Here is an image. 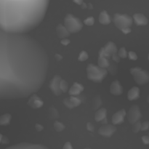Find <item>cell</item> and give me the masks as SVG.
<instances>
[{
    "label": "cell",
    "mask_w": 149,
    "mask_h": 149,
    "mask_svg": "<svg viewBox=\"0 0 149 149\" xmlns=\"http://www.w3.org/2000/svg\"><path fill=\"white\" fill-rule=\"evenodd\" d=\"M48 67V55L38 41L0 29V100L36 93L45 83Z\"/></svg>",
    "instance_id": "1"
},
{
    "label": "cell",
    "mask_w": 149,
    "mask_h": 149,
    "mask_svg": "<svg viewBox=\"0 0 149 149\" xmlns=\"http://www.w3.org/2000/svg\"><path fill=\"white\" fill-rule=\"evenodd\" d=\"M49 0H0V29L27 34L43 20Z\"/></svg>",
    "instance_id": "2"
},
{
    "label": "cell",
    "mask_w": 149,
    "mask_h": 149,
    "mask_svg": "<svg viewBox=\"0 0 149 149\" xmlns=\"http://www.w3.org/2000/svg\"><path fill=\"white\" fill-rule=\"evenodd\" d=\"M87 79L95 83H100L107 77L108 71L106 68H101L98 65L90 63L86 68Z\"/></svg>",
    "instance_id": "3"
},
{
    "label": "cell",
    "mask_w": 149,
    "mask_h": 149,
    "mask_svg": "<svg viewBox=\"0 0 149 149\" xmlns=\"http://www.w3.org/2000/svg\"><path fill=\"white\" fill-rule=\"evenodd\" d=\"M63 25L70 33H78L83 28V23L81 20L73 14H67L65 15Z\"/></svg>",
    "instance_id": "4"
},
{
    "label": "cell",
    "mask_w": 149,
    "mask_h": 149,
    "mask_svg": "<svg viewBox=\"0 0 149 149\" xmlns=\"http://www.w3.org/2000/svg\"><path fill=\"white\" fill-rule=\"evenodd\" d=\"M113 21L116 27L122 31L125 29L130 28L133 23V19L127 14L116 13L113 17Z\"/></svg>",
    "instance_id": "5"
},
{
    "label": "cell",
    "mask_w": 149,
    "mask_h": 149,
    "mask_svg": "<svg viewBox=\"0 0 149 149\" xmlns=\"http://www.w3.org/2000/svg\"><path fill=\"white\" fill-rule=\"evenodd\" d=\"M117 52L116 45L113 42H109L103 47L100 48L98 52V56H104L110 58Z\"/></svg>",
    "instance_id": "6"
},
{
    "label": "cell",
    "mask_w": 149,
    "mask_h": 149,
    "mask_svg": "<svg viewBox=\"0 0 149 149\" xmlns=\"http://www.w3.org/2000/svg\"><path fill=\"white\" fill-rule=\"evenodd\" d=\"M130 73L137 84H143L147 81L148 76L146 75L145 71H143L141 68H138V67L132 68L130 69Z\"/></svg>",
    "instance_id": "7"
},
{
    "label": "cell",
    "mask_w": 149,
    "mask_h": 149,
    "mask_svg": "<svg viewBox=\"0 0 149 149\" xmlns=\"http://www.w3.org/2000/svg\"><path fill=\"white\" fill-rule=\"evenodd\" d=\"M127 120L130 124L133 125V124L139 122V119L141 118L140 109L137 106H132L127 113Z\"/></svg>",
    "instance_id": "8"
},
{
    "label": "cell",
    "mask_w": 149,
    "mask_h": 149,
    "mask_svg": "<svg viewBox=\"0 0 149 149\" xmlns=\"http://www.w3.org/2000/svg\"><path fill=\"white\" fill-rule=\"evenodd\" d=\"M62 79H63L59 75H55L49 81V89L55 95L59 96L62 94V91L60 87V84H61V81Z\"/></svg>",
    "instance_id": "9"
},
{
    "label": "cell",
    "mask_w": 149,
    "mask_h": 149,
    "mask_svg": "<svg viewBox=\"0 0 149 149\" xmlns=\"http://www.w3.org/2000/svg\"><path fill=\"white\" fill-rule=\"evenodd\" d=\"M5 149H49L42 144L30 143H21L11 146Z\"/></svg>",
    "instance_id": "10"
},
{
    "label": "cell",
    "mask_w": 149,
    "mask_h": 149,
    "mask_svg": "<svg viewBox=\"0 0 149 149\" xmlns=\"http://www.w3.org/2000/svg\"><path fill=\"white\" fill-rule=\"evenodd\" d=\"M116 127L115 125L106 124V125L100 127V129L98 130V133L101 136L106 137V138H110L116 132Z\"/></svg>",
    "instance_id": "11"
},
{
    "label": "cell",
    "mask_w": 149,
    "mask_h": 149,
    "mask_svg": "<svg viewBox=\"0 0 149 149\" xmlns=\"http://www.w3.org/2000/svg\"><path fill=\"white\" fill-rule=\"evenodd\" d=\"M28 104H29V106L31 109H40V108H42L43 106L44 101L42 100V98L40 97H39L36 93H34V94L31 95L29 97Z\"/></svg>",
    "instance_id": "12"
},
{
    "label": "cell",
    "mask_w": 149,
    "mask_h": 149,
    "mask_svg": "<svg viewBox=\"0 0 149 149\" xmlns=\"http://www.w3.org/2000/svg\"><path fill=\"white\" fill-rule=\"evenodd\" d=\"M63 103L65 105V107L69 109H72L79 106L81 103V100L77 96H70V97L64 99Z\"/></svg>",
    "instance_id": "13"
},
{
    "label": "cell",
    "mask_w": 149,
    "mask_h": 149,
    "mask_svg": "<svg viewBox=\"0 0 149 149\" xmlns=\"http://www.w3.org/2000/svg\"><path fill=\"white\" fill-rule=\"evenodd\" d=\"M127 116V112L124 109H121V110L118 111L117 112L114 113L112 116V124L113 125H121L122 123H123L124 121H125V116Z\"/></svg>",
    "instance_id": "14"
},
{
    "label": "cell",
    "mask_w": 149,
    "mask_h": 149,
    "mask_svg": "<svg viewBox=\"0 0 149 149\" xmlns=\"http://www.w3.org/2000/svg\"><path fill=\"white\" fill-rule=\"evenodd\" d=\"M123 87L119 82V80H114L113 82L111 83L110 87V93L112 95L116 96H119L123 93Z\"/></svg>",
    "instance_id": "15"
},
{
    "label": "cell",
    "mask_w": 149,
    "mask_h": 149,
    "mask_svg": "<svg viewBox=\"0 0 149 149\" xmlns=\"http://www.w3.org/2000/svg\"><path fill=\"white\" fill-rule=\"evenodd\" d=\"M84 87L79 82H74L73 85L68 90V93L71 96H78L81 93H82Z\"/></svg>",
    "instance_id": "16"
},
{
    "label": "cell",
    "mask_w": 149,
    "mask_h": 149,
    "mask_svg": "<svg viewBox=\"0 0 149 149\" xmlns=\"http://www.w3.org/2000/svg\"><path fill=\"white\" fill-rule=\"evenodd\" d=\"M106 116H107V110L105 108H101L96 111L95 114V120L97 122H104L106 123L107 122V119H106Z\"/></svg>",
    "instance_id": "17"
},
{
    "label": "cell",
    "mask_w": 149,
    "mask_h": 149,
    "mask_svg": "<svg viewBox=\"0 0 149 149\" xmlns=\"http://www.w3.org/2000/svg\"><path fill=\"white\" fill-rule=\"evenodd\" d=\"M56 33L60 39H66L70 36V32L67 30L66 28L64 26L63 24H58L56 27Z\"/></svg>",
    "instance_id": "18"
},
{
    "label": "cell",
    "mask_w": 149,
    "mask_h": 149,
    "mask_svg": "<svg viewBox=\"0 0 149 149\" xmlns=\"http://www.w3.org/2000/svg\"><path fill=\"white\" fill-rule=\"evenodd\" d=\"M98 20L100 24L102 25H109L111 22V18L110 15L109 14L106 10H103L100 12L98 17Z\"/></svg>",
    "instance_id": "19"
},
{
    "label": "cell",
    "mask_w": 149,
    "mask_h": 149,
    "mask_svg": "<svg viewBox=\"0 0 149 149\" xmlns=\"http://www.w3.org/2000/svg\"><path fill=\"white\" fill-rule=\"evenodd\" d=\"M132 19H133V21L135 22V24L138 25V26H144L148 23V20L146 17V16L141 13H135L132 17Z\"/></svg>",
    "instance_id": "20"
},
{
    "label": "cell",
    "mask_w": 149,
    "mask_h": 149,
    "mask_svg": "<svg viewBox=\"0 0 149 149\" xmlns=\"http://www.w3.org/2000/svg\"><path fill=\"white\" fill-rule=\"evenodd\" d=\"M140 95V90L137 87H133L127 93V98L130 101L137 100Z\"/></svg>",
    "instance_id": "21"
},
{
    "label": "cell",
    "mask_w": 149,
    "mask_h": 149,
    "mask_svg": "<svg viewBox=\"0 0 149 149\" xmlns=\"http://www.w3.org/2000/svg\"><path fill=\"white\" fill-rule=\"evenodd\" d=\"M97 65L103 68H107L110 66V58L104 56H98Z\"/></svg>",
    "instance_id": "22"
},
{
    "label": "cell",
    "mask_w": 149,
    "mask_h": 149,
    "mask_svg": "<svg viewBox=\"0 0 149 149\" xmlns=\"http://www.w3.org/2000/svg\"><path fill=\"white\" fill-rule=\"evenodd\" d=\"M53 127L55 130L58 132H62V131H63L65 128L63 123H62V122H58V121H55V122H54Z\"/></svg>",
    "instance_id": "23"
},
{
    "label": "cell",
    "mask_w": 149,
    "mask_h": 149,
    "mask_svg": "<svg viewBox=\"0 0 149 149\" xmlns=\"http://www.w3.org/2000/svg\"><path fill=\"white\" fill-rule=\"evenodd\" d=\"M11 119V116L10 114H4L1 116L0 118V125H7L10 123V121Z\"/></svg>",
    "instance_id": "24"
},
{
    "label": "cell",
    "mask_w": 149,
    "mask_h": 149,
    "mask_svg": "<svg viewBox=\"0 0 149 149\" xmlns=\"http://www.w3.org/2000/svg\"><path fill=\"white\" fill-rule=\"evenodd\" d=\"M49 116L52 119H55L59 117V113L56 109L54 107H50V109H49Z\"/></svg>",
    "instance_id": "25"
},
{
    "label": "cell",
    "mask_w": 149,
    "mask_h": 149,
    "mask_svg": "<svg viewBox=\"0 0 149 149\" xmlns=\"http://www.w3.org/2000/svg\"><path fill=\"white\" fill-rule=\"evenodd\" d=\"M60 87L62 91V93H66L69 90V87H68V84L65 80L62 79L61 81V84H60Z\"/></svg>",
    "instance_id": "26"
},
{
    "label": "cell",
    "mask_w": 149,
    "mask_h": 149,
    "mask_svg": "<svg viewBox=\"0 0 149 149\" xmlns=\"http://www.w3.org/2000/svg\"><path fill=\"white\" fill-rule=\"evenodd\" d=\"M101 103H102V101H101V99H100V96H97V97H96L93 100V109H99V108H100Z\"/></svg>",
    "instance_id": "27"
},
{
    "label": "cell",
    "mask_w": 149,
    "mask_h": 149,
    "mask_svg": "<svg viewBox=\"0 0 149 149\" xmlns=\"http://www.w3.org/2000/svg\"><path fill=\"white\" fill-rule=\"evenodd\" d=\"M118 55L120 58H126L128 56V52L125 47H122L118 51Z\"/></svg>",
    "instance_id": "28"
},
{
    "label": "cell",
    "mask_w": 149,
    "mask_h": 149,
    "mask_svg": "<svg viewBox=\"0 0 149 149\" xmlns=\"http://www.w3.org/2000/svg\"><path fill=\"white\" fill-rule=\"evenodd\" d=\"M88 54H87V52H85V51H81V52L79 53V57H78V60L79 61H81V62H83V61H87V59H88Z\"/></svg>",
    "instance_id": "29"
},
{
    "label": "cell",
    "mask_w": 149,
    "mask_h": 149,
    "mask_svg": "<svg viewBox=\"0 0 149 149\" xmlns=\"http://www.w3.org/2000/svg\"><path fill=\"white\" fill-rule=\"evenodd\" d=\"M84 23V25H86V26H93V25H94L95 23V18L93 17H92V16H90V17L84 19V23Z\"/></svg>",
    "instance_id": "30"
},
{
    "label": "cell",
    "mask_w": 149,
    "mask_h": 149,
    "mask_svg": "<svg viewBox=\"0 0 149 149\" xmlns=\"http://www.w3.org/2000/svg\"><path fill=\"white\" fill-rule=\"evenodd\" d=\"M128 58L130 60H132V61H135L137 60V55L135 54V52H132V51H130L128 52Z\"/></svg>",
    "instance_id": "31"
},
{
    "label": "cell",
    "mask_w": 149,
    "mask_h": 149,
    "mask_svg": "<svg viewBox=\"0 0 149 149\" xmlns=\"http://www.w3.org/2000/svg\"><path fill=\"white\" fill-rule=\"evenodd\" d=\"M140 128H141V124L139 122H136V123L133 124V126H132V131L134 132H138L139 131Z\"/></svg>",
    "instance_id": "32"
},
{
    "label": "cell",
    "mask_w": 149,
    "mask_h": 149,
    "mask_svg": "<svg viewBox=\"0 0 149 149\" xmlns=\"http://www.w3.org/2000/svg\"><path fill=\"white\" fill-rule=\"evenodd\" d=\"M87 130L90 132H94L95 130V126L93 123L91 122H88L87 124Z\"/></svg>",
    "instance_id": "33"
},
{
    "label": "cell",
    "mask_w": 149,
    "mask_h": 149,
    "mask_svg": "<svg viewBox=\"0 0 149 149\" xmlns=\"http://www.w3.org/2000/svg\"><path fill=\"white\" fill-rule=\"evenodd\" d=\"M61 45H64V46H67V45H69L70 44V40L69 39H67V38L66 39H61Z\"/></svg>",
    "instance_id": "34"
},
{
    "label": "cell",
    "mask_w": 149,
    "mask_h": 149,
    "mask_svg": "<svg viewBox=\"0 0 149 149\" xmlns=\"http://www.w3.org/2000/svg\"><path fill=\"white\" fill-rule=\"evenodd\" d=\"M63 149H73V146L70 142H66L64 144Z\"/></svg>",
    "instance_id": "35"
},
{
    "label": "cell",
    "mask_w": 149,
    "mask_h": 149,
    "mask_svg": "<svg viewBox=\"0 0 149 149\" xmlns=\"http://www.w3.org/2000/svg\"><path fill=\"white\" fill-rule=\"evenodd\" d=\"M112 58H113V60L116 63H119V61H120V59H121V58H119V55H118V52L116 54H115V55H113V56H112Z\"/></svg>",
    "instance_id": "36"
},
{
    "label": "cell",
    "mask_w": 149,
    "mask_h": 149,
    "mask_svg": "<svg viewBox=\"0 0 149 149\" xmlns=\"http://www.w3.org/2000/svg\"><path fill=\"white\" fill-rule=\"evenodd\" d=\"M35 128H36V130L38 132H40V131L43 130L44 129L43 126H42V125H40V124H36V125H35Z\"/></svg>",
    "instance_id": "37"
},
{
    "label": "cell",
    "mask_w": 149,
    "mask_h": 149,
    "mask_svg": "<svg viewBox=\"0 0 149 149\" xmlns=\"http://www.w3.org/2000/svg\"><path fill=\"white\" fill-rule=\"evenodd\" d=\"M73 2H74L75 4H77V5L81 6V4L84 3V0H72Z\"/></svg>",
    "instance_id": "38"
},
{
    "label": "cell",
    "mask_w": 149,
    "mask_h": 149,
    "mask_svg": "<svg viewBox=\"0 0 149 149\" xmlns=\"http://www.w3.org/2000/svg\"><path fill=\"white\" fill-rule=\"evenodd\" d=\"M122 33H124L125 34H128V33H130L131 32V29L130 28H128V29H124V30L122 31Z\"/></svg>",
    "instance_id": "39"
},
{
    "label": "cell",
    "mask_w": 149,
    "mask_h": 149,
    "mask_svg": "<svg viewBox=\"0 0 149 149\" xmlns=\"http://www.w3.org/2000/svg\"><path fill=\"white\" fill-rule=\"evenodd\" d=\"M55 58H56V60L57 61H61V59H62V57H61V55H55Z\"/></svg>",
    "instance_id": "40"
},
{
    "label": "cell",
    "mask_w": 149,
    "mask_h": 149,
    "mask_svg": "<svg viewBox=\"0 0 149 149\" xmlns=\"http://www.w3.org/2000/svg\"><path fill=\"white\" fill-rule=\"evenodd\" d=\"M81 7H82V9H85V8H87V4H85V3H83L81 5Z\"/></svg>",
    "instance_id": "41"
},
{
    "label": "cell",
    "mask_w": 149,
    "mask_h": 149,
    "mask_svg": "<svg viewBox=\"0 0 149 149\" xmlns=\"http://www.w3.org/2000/svg\"><path fill=\"white\" fill-rule=\"evenodd\" d=\"M1 141H2V136L0 135V143H1Z\"/></svg>",
    "instance_id": "42"
},
{
    "label": "cell",
    "mask_w": 149,
    "mask_h": 149,
    "mask_svg": "<svg viewBox=\"0 0 149 149\" xmlns=\"http://www.w3.org/2000/svg\"><path fill=\"white\" fill-rule=\"evenodd\" d=\"M84 149H91L90 148H84Z\"/></svg>",
    "instance_id": "43"
}]
</instances>
